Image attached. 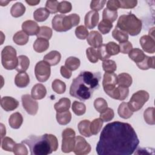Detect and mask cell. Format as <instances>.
I'll return each mask as SVG.
<instances>
[{"label": "cell", "mask_w": 155, "mask_h": 155, "mask_svg": "<svg viewBox=\"0 0 155 155\" xmlns=\"http://www.w3.org/2000/svg\"><path fill=\"white\" fill-rule=\"evenodd\" d=\"M25 12V7L21 2H18L15 3L11 7L10 13L14 18L22 16Z\"/></svg>", "instance_id": "obj_33"}, {"label": "cell", "mask_w": 155, "mask_h": 155, "mask_svg": "<svg viewBox=\"0 0 155 155\" xmlns=\"http://www.w3.org/2000/svg\"><path fill=\"white\" fill-rule=\"evenodd\" d=\"M112 36L119 43L127 41L128 39V33L121 30L117 26L115 27L114 29L112 31Z\"/></svg>", "instance_id": "obj_31"}, {"label": "cell", "mask_w": 155, "mask_h": 155, "mask_svg": "<svg viewBox=\"0 0 155 155\" xmlns=\"http://www.w3.org/2000/svg\"><path fill=\"white\" fill-rule=\"evenodd\" d=\"M154 56H145L144 59L139 63L136 64L139 68L143 70H148L149 68H154Z\"/></svg>", "instance_id": "obj_29"}, {"label": "cell", "mask_w": 155, "mask_h": 155, "mask_svg": "<svg viewBox=\"0 0 155 155\" xmlns=\"http://www.w3.org/2000/svg\"><path fill=\"white\" fill-rule=\"evenodd\" d=\"M101 74L84 71L74 78L70 88V94L80 101L89 99L94 91L99 87Z\"/></svg>", "instance_id": "obj_2"}, {"label": "cell", "mask_w": 155, "mask_h": 155, "mask_svg": "<svg viewBox=\"0 0 155 155\" xmlns=\"http://www.w3.org/2000/svg\"><path fill=\"white\" fill-rule=\"evenodd\" d=\"M81 64L79 59L74 56L68 57L65 62V66L70 71H74L77 70Z\"/></svg>", "instance_id": "obj_36"}, {"label": "cell", "mask_w": 155, "mask_h": 155, "mask_svg": "<svg viewBox=\"0 0 155 155\" xmlns=\"http://www.w3.org/2000/svg\"><path fill=\"white\" fill-rule=\"evenodd\" d=\"M78 128L80 134L85 137H89L92 134L90 131V121L88 120H82L79 122Z\"/></svg>", "instance_id": "obj_23"}, {"label": "cell", "mask_w": 155, "mask_h": 155, "mask_svg": "<svg viewBox=\"0 0 155 155\" xmlns=\"http://www.w3.org/2000/svg\"><path fill=\"white\" fill-rule=\"evenodd\" d=\"M57 122L59 124L62 125H65L70 123L71 119V113L69 110L57 112L56 115Z\"/></svg>", "instance_id": "obj_27"}, {"label": "cell", "mask_w": 155, "mask_h": 155, "mask_svg": "<svg viewBox=\"0 0 155 155\" xmlns=\"http://www.w3.org/2000/svg\"><path fill=\"white\" fill-rule=\"evenodd\" d=\"M97 52L99 59L103 61L107 60L111 56L107 51L105 44H102L99 47H98Z\"/></svg>", "instance_id": "obj_54"}, {"label": "cell", "mask_w": 155, "mask_h": 155, "mask_svg": "<svg viewBox=\"0 0 155 155\" xmlns=\"http://www.w3.org/2000/svg\"><path fill=\"white\" fill-rule=\"evenodd\" d=\"M103 70L107 73H113L117 69V65L115 61L110 59L104 61L102 62Z\"/></svg>", "instance_id": "obj_47"}, {"label": "cell", "mask_w": 155, "mask_h": 155, "mask_svg": "<svg viewBox=\"0 0 155 155\" xmlns=\"http://www.w3.org/2000/svg\"><path fill=\"white\" fill-rule=\"evenodd\" d=\"M119 46L120 51L123 54H128L133 48L132 44L128 41L120 43Z\"/></svg>", "instance_id": "obj_56"}, {"label": "cell", "mask_w": 155, "mask_h": 155, "mask_svg": "<svg viewBox=\"0 0 155 155\" xmlns=\"http://www.w3.org/2000/svg\"><path fill=\"white\" fill-rule=\"evenodd\" d=\"M40 27L34 21L27 20L22 24V29L26 34L30 36L36 35L39 30Z\"/></svg>", "instance_id": "obj_16"}, {"label": "cell", "mask_w": 155, "mask_h": 155, "mask_svg": "<svg viewBox=\"0 0 155 155\" xmlns=\"http://www.w3.org/2000/svg\"><path fill=\"white\" fill-rule=\"evenodd\" d=\"M104 121L99 117L90 122V131L93 135H96L101 130Z\"/></svg>", "instance_id": "obj_41"}, {"label": "cell", "mask_w": 155, "mask_h": 155, "mask_svg": "<svg viewBox=\"0 0 155 155\" xmlns=\"http://www.w3.org/2000/svg\"><path fill=\"white\" fill-rule=\"evenodd\" d=\"M13 153L16 155H27L28 150L24 143H16L13 148Z\"/></svg>", "instance_id": "obj_51"}, {"label": "cell", "mask_w": 155, "mask_h": 155, "mask_svg": "<svg viewBox=\"0 0 155 155\" xmlns=\"http://www.w3.org/2000/svg\"><path fill=\"white\" fill-rule=\"evenodd\" d=\"M149 97V93L145 90H139L134 93L128 103L130 110L133 112L139 111L148 101Z\"/></svg>", "instance_id": "obj_6"}, {"label": "cell", "mask_w": 155, "mask_h": 155, "mask_svg": "<svg viewBox=\"0 0 155 155\" xmlns=\"http://www.w3.org/2000/svg\"><path fill=\"white\" fill-rule=\"evenodd\" d=\"M119 8H133L137 4L136 0H121L119 1Z\"/></svg>", "instance_id": "obj_55"}, {"label": "cell", "mask_w": 155, "mask_h": 155, "mask_svg": "<svg viewBox=\"0 0 155 155\" xmlns=\"http://www.w3.org/2000/svg\"><path fill=\"white\" fill-rule=\"evenodd\" d=\"M93 105L96 110L99 113H102L108 107V104L107 101L102 97H98L94 101Z\"/></svg>", "instance_id": "obj_45"}, {"label": "cell", "mask_w": 155, "mask_h": 155, "mask_svg": "<svg viewBox=\"0 0 155 155\" xmlns=\"http://www.w3.org/2000/svg\"><path fill=\"white\" fill-rule=\"evenodd\" d=\"M154 108L148 107L143 112V118L146 123L149 125H154L155 120L154 117Z\"/></svg>", "instance_id": "obj_40"}, {"label": "cell", "mask_w": 155, "mask_h": 155, "mask_svg": "<svg viewBox=\"0 0 155 155\" xmlns=\"http://www.w3.org/2000/svg\"><path fill=\"white\" fill-rule=\"evenodd\" d=\"M86 55L90 62L96 63L99 60L97 49L93 47H88L86 50Z\"/></svg>", "instance_id": "obj_44"}, {"label": "cell", "mask_w": 155, "mask_h": 155, "mask_svg": "<svg viewBox=\"0 0 155 155\" xmlns=\"http://www.w3.org/2000/svg\"><path fill=\"white\" fill-rule=\"evenodd\" d=\"M88 34V31L86 27L84 25H79L75 29L76 36L79 39L84 40L87 39Z\"/></svg>", "instance_id": "obj_48"}, {"label": "cell", "mask_w": 155, "mask_h": 155, "mask_svg": "<svg viewBox=\"0 0 155 155\" xmlns=\"http://www.w3.org/2000/svg\"><path fill=\"white\" fill-rule=\"evenodd\" d=\"M128 54L129 58L136 64L140 62L146 56L143 51L138 48H132Z\"/></svg>", "instance_id": "obj_26"}, {"label": "cell", "mask_w": 155, "mask_h": 155, "mask_svg": "<svg viewBox=\"0 0 155 155\" xmlns=\"http://www.w3.org/2000/svg\"><path fill=\"white\" fill-rule=\"evenodd\" d=\"M60 72L64 78L65 79H69L71 76V71H70L69 69H68L65 66H61L60 68Z\"/></svg>", "instance_id": "obj_59"}, {"label": "cell", "mask_w": 155, "mask_h": 155, "mask_svg": "<svg viewBox=\"0 0 155 155\" xmlns=\"http://www.w3.org/2000/svg\"><path fill=\"white\" fill-rule=\"evenodd\" d=\"M71 101L67 97H62L54 105V108L57 112L67 111L70 109Z\"/></svg>", "instance_id": "obj_28"}, {"label": "cell", "mask_w": 155, "mask_h": 155, "mask_svg": "<svg viewBox=\"0 0 155 155\" xmlns=\"http://www.w3.org/2000/svg\"><path fill=\"white\" fill-rule=\"evenodd\" d=\"M99 19V14L95 10L89 11L85 16L84 24L87 28L93 29L98 24Z\"/></svg>", "instance_id": "obj_13"}, {"label": "cell", "mask_w": 155, "mask_h": 155, "mask_svg": "<svg viewBox=\"0 0 155 155\" xmlns=\"http://www.w3.org/2000/svg\"><path fill=\"white\" fill-rule=\"evenodd\" d=\"M114 116V113L113 109L111 108H107L106 110H105L102 113H100V118L104 121V122H109L111 121Z\"/></svg>", "instance_id": "obj_50"}, {"label": "cell", "mask_w": 155, "mask_h": 155, "mask_svg": "<svg viewBox=\"0 0 155 155\" xmlns=\"http://www.w3.org/2000/svg\"><path fill=\"white\" fill-rule=\"evenodd\" d=\"M22 104L24 110L30 115H35L38 110V103L28 94H25L21 97Z\"/></svg>", "instance_id": "obj_8"}, {"label": "cell", "mask_w": 155, "mask_h": 155, "mask_svg": "<svg viewBox=\"0 0 155 155\" xmlns=\"http://www.w3.org/2000/svg\"><path fill=\"white\" fill-rule=\"evenodd\" d=\"M16 142L9 137H4L1 139V148L7 151H13Z\"/></svg>", "instance_id": "obj_39"}, {"label": "cell", "mask_w": 155, "mask_h": 155, "mask_svg": "<svg viewBox=\"0 0 155 155\" xmlns=\"http://www.w3.org/2000/svg\"><path fill=\"white\" fill-rule=\"evenodd\" d=\"M133 79L131 75L127 73H122L117 76L118 86L128 88L132 84Z\"/></svg>", "instance_id": "obj_30"}, {"label": "cell", "mask_w": 155, "mask_h": 155, "mask_svg": "<svg viewBox=\"0 0 155 155\" xmlns=\"http://www.w3.org/2000/svg\"><path fill=\"white\" fill-rule=\"evenodd\" d=\"M65 15L60 14L55 15L51 21L52 28L56 31L58 32H64L63 25H62V19Z\"/></svg>", "instance_id": "obj_35"}, {"label": "cell", "mask_w": 155, "mask_h": 155, "mask_svg": "<svg viewBox=\"0 0 155 155\" xmlns=\"http://www.w3.org/2000/svg\"><path fill=\"white\" fill-rule=\"evenodd\" d=\"M22 142L28 145L31 155H47L56 151L58 148L57 137L51 134L42 136L31 135Z\"/></svg>", "instance_id": "obj_3"}, {"label": "cell", "mask_w": 155, "mask_h": 155, "mask_svg": "<svg viewBox=\"0 0 155 155\" xmlns=\"http://www.w3.org/2000/svg\"><path fill=\"white\" fill-rule=\"evenodd\" d=\"M113 27V24L108 21L102 19L98 24V30L104 35L108 33Z\"/></svg>", "instance_id": "obj_46"}, {"label": "cell", "mask_w": 155, "mask_h": 155, "mask_svg": "<svg viewBox=\"0 0 155 155\" xmlns=\"http://www.w3.org/2000/svg\"><path fill=\"white\" fill-rule=\"evenodd\" d=\"M119 8V4L118 0H113V1H108L107 2V8L113 10L117 11V10Z\"/></svg>", "instance_id": "obj_58"}, {"label": "cell", "mask_w": 155, "mask_h": 155, "mask_svg": "<svg viewBox=\"0 0 155 155\" xmlns=\"http://www.w3.org/2000/svg\"><path fill=\"white\" fill-rule=\"evenodd\" d=\"M23 122L22 114L19 112H16L10 115L8 119V124L13 129H18L21 127Z\"/></svg>", "instance_id": "obj_21"}, {"label": "cell", "mask_w": 155, "mask_h": 155, "mask_svg": "<svg viewBox=\"0 0 155 155\" xmlns=\"http://www.w3.org/2000/svg\"><path fill=\"white\" fill-rule=\"evenodd\" d=\"M1 106L6 111H13L19 106V102L10 96H4L1 99Z\"/></svg>", "instance_id": "obj_14"}, {"label": "cell", "mask_w": 155, "mask_h": 155, "mask_svg": "<svg viewBox=\"0 0 155 155\" xmlns=\"http://www.w3.org/2000/svg\"><path fill=\"white\" fill-rule=\"evenodd\" d=\"M61 54L56 50H53L44 56L43 61L47 62L50 66L56 65L61 61Z\"/></svg>", "instance_id": "obj_18"}, {"label": "cell", "mask_w": 155, "mask_h": 155, "mask_svg": "<svg viewBox=\"0 0 155 155\" xmlns=\"http://www.w3.org/2000/svg\"><path fill=\"white\" fill-rule=\"evenodd\" d=\"M16 50L10 45L5 46L1 51V63L6 70H12L18 65Z\"/></svg>", "instance_id": "obj_5"}, {"label": "cell", "mask_w": 155, "mask_h": 155, "mask_svg": "<svg viewBox=\"0 0 155 155\" xmlns=\"http://www.w3.org/2000/svg\"><path fill=\"white\" fill-rule=\"evenodd\" d=\"M91 151L90 145L81 136L75 137V145L73 152L76 155H85Z\"/></svg>", "instance_id": "obj_9"}, {"label": "cell", "mask_w": 155, "mask_h": 155, "mask_svg": "<svg viewBox=\"0 0 155 155\" xmlns=\"http://www.w3.org/2000/svg\"><path fill=\"white\" fill-rule=\"evenodd\" d=\"M28 35L22 30L17 31L13 36V42L19 45H25L28 42Z\"/></svg>", "instance_id": "obj_32"}, {"label": "cell", "mask_w": 155, "mask_h": 155, "mask_svg": "<svg viewBox=\"0 0 155 155\" xmlns=\"http://www.w3.org/2000/svg\"><path fill=\"white\" fill-rule=\"evenodd\" d=\"M75 137H62L61 150L63 153H69L73 151L75 145Z\"/></svg>", "instance_id": "obj_20"}, {"label": "cell", "mask_w": 155, "mask_h": 155, "mask_svg": "<svg viewBox=\"0 0 155 155\" xmlns=\"http://www.w3.org/2000/svg\"><path fill=\"white\" fill-rule=\"evenodd\" d=\"M116 26L130 35L134 36L140 33L142 23L134 14L129 13L127 15H122L119 18Z\"/></svg>", "instance_id": "obj_4"}, {"label": "cell", "mask_w": 155, "mask_h": 155, "mask_svg": "<svg viewBox=\"0 0 155 155\" xmlns=\"http://www.w3.org/2000/svg\"><path fill=\"white\" fill-rule=\"evenodd\" d=\"M117 113L120 117L125 119L131 117L133 114V112L130 110L128 106V104L125 102H123L119 105Z\"/></svg>", "instance_id": "obj_24"}, {"label": "cell", "mask_w": 155, "mask_h": 155, "mask_svg": "<svg viewBox=\"0 0 155 155\" xmlns=\"http://www.w3.org/2000/svg\"><path fill=\"white\" fill-rule=\"evenodd\" d=\"M53 31L52 30L47 27V26H41L40 27L39 30L36 35L37 38H44L46 39L47 40H49L51 39L52 36Z\"/></svg>", "instance_id": "obj_43"}, {"label": "cell", "mask_w": 155, "mask_h": 155, "mask_svg": "<svg viewBox=\"0 0 155 155\" xmlns=\"http://www.w3.org/2000/svg\"><path fill=\"white\" fill-rule=\"evenodd\" d=\"M30 65L29 58L25 55H20L18 57V65L15 70L18 72L25 71Z\"/></svg>", "instance_id": "obj_25"}, {"label": "cell", "mask_w": 155, "mask_h": 155, "mask_svg": "<svg viewBox=\"0 0 155 155\" xmlns=\"http://www.w3.org/2000/svg\"><path fill=\"white\" fill-rule=\"evenodd\" d=\"M25 2L30 5L31 6H33V5H38L39 2H40V1H25Z\"/></svg>", "instance_id": "obj_62"}, {"label": "cell", "mask_w": 155, "mask_h": 155, "mask_svg": "<svg viewBox=\"0 0 155 155\" xmlns=\"http://www.w3.org/2000/svg\"><path fill=\"white\" fill-rule=\"evenodd\" d=\"M117 12L110 10L105 8L102 12V19L107 20L110 22H114L117 18Z\"/></svg>", "instance_id": "obj_42"}, {"label": "cell", "mask_w": 155, "mask_h": 155, "mask_svg": "<svg viewBox=\"0 0 155 155\" xmlns=\"http://www.w3.org/2000/svg\"><path fill=\"white\" fill-rule=\"evenodd\" d=\"M59 2L57 1H47L45 8L50 13H56L58 12Z\"/></svg>", "instance_id": "obj_53"}, {"label": "cell", "mask_w": 155, "mask_h": 155, "mask_svg": "<svg viewBox=\"0 0 155 155\" xmlns=\"http://www.w3.org/2000/svg\"><path fill=\"white\" fill-rule=\"evenodd\" d=\"M139 143L137 134L130 124L114 121L104 127L96 151L98 155H131Z\"/></svg>", "instance_id": "obj_1"}, {"label": "cell", "mask_w": 155, "mask_h": 155, "mask_svg": "<svg viewBox=\"0 0 155 155\" xmlns=\"http://www.w3.org/2000/svg\"><path fill=\"white\" fill-rule=\"evenodd\" d=\"M50 12L43 7L36 9L33 13V18L37 22L45 21L49 16Z\"/></svg>", "instance_id": "obj_34"}, {"label": "cell", "mask_w": 155, "mask_h": 155, "mask_svg": "<svg viewBox=\"0 0 155 155\" xmlns=\"http://www.w3.org/2000/svg\"><path fill=\"white\" fill-rule=\"evenodd\" d=\"M0 125H1V139H2L5 136L6 129L5 126L2 124H1Z\"/></svg>", "instance_id": "obj_61"}, {"label": "cell", "mask_w": 155, "mask_h": 155, "mask_svg": "<svg viewBox=\"0 0 155 155\" xmlns=\"http://www.w3.org/2000/svg\"><path fill=\"white\" fill-rule=\"evenodd\" d=\"M106 2V1H92L90 2V8L92 10L99 11L104 8Z\"/></svg>", "instance_id": "obj_57"}, {"label": "cell", "mask_w": 155, "mask_h": 155, "mask_svg": "<svg viewBox=\"0 0 155 155\" xmlns=\"http://www.w3.org/2000/svg\"><path fill=\"white\" fill-rule=\"evenodd\" d=\"M10 1H0V4L1 6H5L8 4V3H9Z\"/></svg>", "instance_id": "obj_63"}, {"label": "cell", "mask_w": 155, "mask_h": 155, "mask_svg": "<svg viewBox=\"0 0 155 155\" xmlns=\"http://www.w3.org/2000/svg\"><path fill=\"white\" fill-rule=\"evenodd\" d=\"M76 133L71 128H67L62 133V137H75Z\"/></svg>", "instance_id": "obj_60"}, {"label": "cell", "mask_w": 155, "mask_h": 155, "mask_svg": "<svg viewBox=\"0 0 155 155\" xmlns=\"http://www.w3.org/2000/svg\"><path fill=\"white\" fill-rule=\"evenodd\" d=\"M71 109L76 115L82 116L86 111V106L84 103L75 101L73 102Z\"/></svg>", "instance_id": "obj_38"}, {"label": "cell", "mask_w": 155, "mask_h": 155, "mask_svg": "<svg viewBox=\"0 0 155 155\" xmlns=\"http://www.w3.org/2000/svg\"><path fill=\"white\" fill-rule=\"evenodd\" d=\"M29 83L30 78L25 71L18 73L15 78V84L19 88H25Z\"/></svg>", "instance_id": "obj_19"}, {"label": "cell", "mask_w": 155, "mask_h": 155, "mask_svg": "<svg viewBox=\"0 0 155 155\" xmlns=\"http://www.w3.org/2000/svg\"><path fill=\"white\" fill-rule=\"evenodd\" d=\"M72 8L71 4L66 1H61L59 3L58 5V12L62 14H65L69 13Z\"/></svg>", "instance_id": "obj_52"}, {"label": "cell", "mask_w": 155, "mask_h": 155, "mask_svg": "<svg viewBox=\"0 0 155 155\" xmlns=\"http://www.w3.org/2000/svg\"><path fill=\"white\" fill-rule=\"evenodd\" d=\"M33 49L38 53H42L46 51L49 47L48 40L44 38H38L33 45Z\"/></svg>", "instance_id": "obj_22"}, {"label": "cell", "mask_w": 155, "mask_h": 155, "mask_svg": "<svg viewBox=\"0 0 155 155\" xmlns=\"http://www.w3.org/2000/svg\"><path fill=\"white\" fill-rule=\"evenodd\" d=\"M80 17L76 13H72L68 16L64 15L62 19V25L64 31L70 30L72 27L79 24Z\"/></svg>", "instance_id": "obj_12"}, {"label": "cell", "mask_w": 155, "mask_h": 155, "mask_svg": "<svg viewBox=\"0 0 155 155\" xmlns=\"http://www.w3.org/2000/svg\"><path fill=\"white\" fill-rule=\"evenodd\" d=\"M140 44L143 50L148 53H154L155 41L154 38L150 35H143L139 40Z\"/></svg>", "instance_id": "obj_11"}, {"label": "cell", "mask_w": 155, "mask_h": 155, "mask_svg": "<svg viewBox=\"0 0 155 155\" xmlns=\"http://www.w3.org/2000/svg\"><path fill=\"white\" fill-rule=\"evenodd\" d=\"M35 74L36 79L40 82L47 81L51 74L50 65L44 61H39L35 67Z\"/></svg>", "instance_id": "obj_7"}, {"label": "cell", "mask_w": 155, "mask_h": 155, "mask_svg": "<svg viewBox=\"0 0 155 155\" xmlns=\"http://www.w3.org/2000/svg\"><path fill=\"white\" fill-rule=\"evenodd\" d=\"M106 49L108 53L110 56H114L118 54L120 52L119 46L114 42H109L107 44H105Z\"/></svg>", "instance_id": "obj_49"}, {"label": "cell", "mask_w": 155, "mask_h": 155, "mask_svg": "<svg viewBox=\"0 0 155 155\" xmlns=\"http://www.w3.org/2000/svg\"><path fill=\"white\" fill-rule=\"evenodd\" d=\"M51 87L53 90L58 94H63L66 90V85L65 84L59 80V79H54L51 84Z\"/></svg>", "instance_id": "obj_37"}, {"label": "cell", "mask_w": 155, "mask_h": 155, "mask_svg": "<svg viewBox=\"0 0 155 155\" xmlns=\"http://www.w3.org/2000/svg\"><path fill=\"white\" fill-rule=\"evenodd\" d=\"M117 84V76L113 73L105 72L104 74L102 80V86L105 92L116 87Z\"/></svg>", "instance_id": "obj_10"}, {"label": "cell", "mask_w": 155, "mask_h": 155, "mask_svg": "<svg viewBox=\"0 0 155 155\" xmlns=\"http://www.w3.org/2000/svg\"><path fill=\"white\" fill-rule=\"evenodd\" d=\"M47 94V90L45 86L42 84H35L31 91V97L36 100L43 99Z\"/></svg>", "instance_id": "obj_17"}, {"label": "cell", "mask_w": 155, "mask_h": 155, "mask_svg": "<svg viewBox=\"0 0 155 155\" xmlns=\"http://www.w3.org/2000/svg\"><path fill=\"white\" fill-rule=\"evenodd\" d=\"M87 41L91 47L98 48L103 42V38L102 35L97 31H91L88 37L87 38Z\"/></svg>", "instance_id": "obj_15"}]
</instances>
